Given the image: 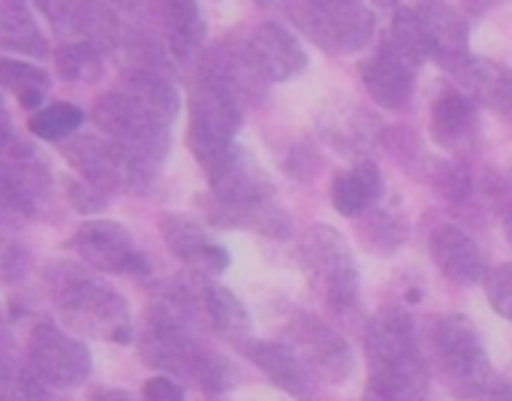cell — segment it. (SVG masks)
<instances>
[{"mask_svg": "<svg viewBox=\"0 0 512 401\" xmlns=\"http://www.w3.org/2000/svg\"><path fill=\"white\" fill-rule=\"evenodd\" d=\"M184 374H190L193 380H199L202 389H208V392H223L235 380L232 365L223 356H217L211 350H202V347H193V353L184 362Z\"/></svg>", "mask_w": 512, "mask_h": 401, "instance_id": "24", "label": "cell"}, {"mask_svg": "<svg viewBox=\"0 0 512 401\" xmlns=\"http://www.w3.org/2000/svg\"><path fill=\"white\" fill-rule=\"evenodd\" d=\"M473 130V103L458 94V91H446L437 97L434 109H431V133L437 142L443 145H458L461 139H467Z\"/></svg>", "mask_w": 512, "mask_h": 401, "instance_id": "22", "label": "cell"}, {"mask_svg": "<svg viewBox=\"0 0 512 401\" xmlns=\"http://www.w3.org/2000/svg\"><path fill=\"white\" fill-rule=\"evenodd\" d=\"M458 82L464 85V97L485 103L488 109L500 115H512V70L485 58H470L458 73Z\"/></svg>", "mask_w": 512, "mask_h": 401, "instance_id": "15", "label": "cell"}, {"mask_svg": "<svg viewBox=\"0 0 512 401\" xmlns=\"http://www.w3.org/2000/svg\"><path fill=\"white\" fill-rule=\"evenodd\" d=\"M485 401H512V383H497V386H491L488 389V395H485Z\"/></svg>", "mask_w": 512, "mask_h": 401, "instance_id": "34", "label": "cell"}, {"mask_svg": "<svg viewBox=\"0 0 512 401\" xmlns=\"http://www.w3.org/2000/svg\"><path fill=\"white\" fill-rule=\"evenodd\" d=\"M485 296H488V305L500 317L512 320V263H503L494 272H488V278H485Z\"/></svg>", "mask_w": 512, "mask_h": 401, "instance_id": "28", "label": "cell"}, {"mask_svg": "<svg viewBox=\"0 0 512 401\" xmlns=\"http://www.w3.org/2000/svg\"><path fill=\"white\" fill-rule=\"evenodd\" d=\"M431 257L437 269L455 284H473L485 275V260L476 242L455 224H443L431 236Z\"/></svg>", "mask_w": 512, "mask_h": 401, "instance_id": "11", "label": "cell"}, {"mask_svg": "<svg viewBox=\"0 0 512 401\" xmlns=\"http://www.w3.org/2000/svg\"><path fill=\"white\" fill-rule=\"evenodd\" d=\"M124 97H130L142 112H148L151 118H157L160 124L169 127V121L178 112V91L169 79L151 73V70H139L136 76H130L127 88L121 91Z\"/></svg>", "mask_w": 512, "mask_h": 401, "instance_id": "21", "label": "cell"}, {"mask_svg": "<svg viewBox=\"0 0 512 401\" xmlns=\"http://www.w3.org/2000/svg\"><path fill=\"white\" fill-rule=\"evenodd\" d=\"M40 100H43V88H40V85H31V88H22V91H19V103H22L25 109H37Z\"/></svg>", "mask_w": 512, "mask_h": 401, "instance_id": "33", "label": "cell"}, {"mask_svg": "<svg viewBox=\"0 0 512 401\" xmlns=\"http://www.w3.org/2000/svg\"><path fill=\"white\" fill-rule=\"evenodd\" d=\"M0 49H13L34 58H43L49 52V43L25 4H0Z\"/></svg>", "mask_w": 512, "mask_h": 401, "instance_id": "20", "label": "cell"}, {"mask_svg": "<svg viewBox=\"0 0 512 401\" xmlns=\"http://www.w3.org/2000/svg\"><path fill=\"white\" fill-rule=\"evenodd\" d=\"M13 401H52V395H49L46 383L28 368V371L16 374V380H13Z\"/></svg>", "mask_w": 512, "mask_h": 401, "instance_id": "30", "label": "cell"}, {"mask_svg": "<svg viewBox=\"0 0 512 401\" xmlns=\"http://www.w3.org/2000/svg\"><path fill=\"white\" fill-rule=\"evenodd\" d=\"M166 16V25H169V46H172V55L181 58V61H190L202 40H205V25H202V16L196 10V4H184V0H172L163 10Z\"/></svg>", "mask_w": 512, "mask_h": 401, "instance_id": "23", "label": "cell"}, {"mask_svg": "<svg viewBox=\"0 0 512 401\" xmlns=\"http://www.w3.org/2000/svg\"><path fill=\"white\" fill-rule=\"evenodd\" d=\"M296 13L302 16V25L311 31V37L335 52H356L368 46L374 34V13L362 4L335 0V4H311Z\"/></svg>", "mask_w": 512, "mask_h": 401, "instance_id": "6", "label": "cell"}, {"mask_svg": "<svg viewBox=\"0 0 512 401\" xmlns=\"http://www.w3.org/2000/svg\"><path fill=\"white\" fill-rule=\"evenodd\" d=\"M79 257L100 269V272H115V275H142L148 269V260L139 254L133 245L130 233L112 221H91L85 224L76 239H73Z\"/></svg>", "mask_w": 512, "mask_h": 401, "instance_id": "7", "label": "cell"}, {"mask_svg": "<svg viewBox=\"0 0 512 401\" xmlns=\"http://www.w3.org/2000/svg\"><path fill=\"white\" fill-rule=\"evenodd\" d=\"M28 368L49 386H79L91 371L88 347L52 323H37L28 344Z\"/></svg>", "mask_w": 512, "mask_h": 401, "instance_id": "5", "label": "cell"}, {"mask_svg": "<svg viewBox=\"0 0 512 401\" xmlns=\"http://www.w3.org/2000/svg\"><path fill=\"white\" fill-rule=\"evenodd\" d=\"M49 287H52L55 305L82 332H94L109 341L130 338L127 299L115 293L109 284H103L100 278H94L91 272L70 266V263H58L49 272Z\"/></svg>", "mask_w": 512, "mask_h": 401, "instance_id": "1", "label": "cell"}, {"mask_svg": "<svg viewBox=\"0 0 512 401\" xmlns=\"http://www.w3.org/2000/svg\"><path fill=\"white\" fill-rule=\"evenodd\" d=\"M55 61H58V73H61L64 79H70V82H91V79H97V73H100V55H97V49L88 46V43L64 46V49L55 55Z\"/></svg>", "mask_w": 512, "mask_h": 401, "instance_id": "27", "label": "cell"}, {"mask_svg": "<svg viewBox=\"0 0 512 401\" xmlns=\"http://www.w3.org/2000/svg\"><path fill=\"white\" fill-rule=\"evenodd\" d=\"M302 260L329 308L335 311L353 308L359 296V275H356V263H353L347 242L335 230L329 227L311 230L302 245Z\"/></svg>", "mask_w": 512, "mask_h": 401, "instance_id": "4", "label": "cell"}, {"mask_svg": "<svg viewBox=\"0 0 512 401\" xmlns=\"http://www.w3.org/2000/svg\"><path fill=\"white\" fill-rule=\"evenodd\" d=\"M97 124L118 148L124 160V175L130 184L142 187L151 181L169 148V127L142 112L124 94H106L97 103Z\"/></svg>", "mask_w": 512, "mask_h": 401, "instance_id": "2", "label": "cell"}, {"mask_svg": "<svg viewBox=\"0 0 512 401\" xmlns=\"http://www.w3.org/2000/svg\"><path fill=\"white\" fill-rule=\"evenodd\" d=\"M431 344H434V359L440 365V374L446 377L455 395L473 398L488 389L491 365L470 320L458 314L440 317L434 323Z\"/></svg>", "mask_w": 512, "mask_h": 401, "instance_id": "3", "label": "cell"}, {"mask_svg": "<svg viewBox=\"0 0 512 401\" xmlns=\"http://www.w3.org/2000/svg\"><path fill=\"white\" fill-rule=\"evenodd\" d=\"M64 154L82 172L88 187H94L97 193H109V190H115V187H121L127 181L124 160H121L118 148L109 139L79 136V139L64 145Z\"/></svg>", "mask_w": 512, "mask_h": 401, "instance_id": "10", "label": "cell"}, {"mask_svg": "<svg viewBox=\"0 0 512 401\" xmlns=\"http://www.w3.org/2000/svg\"><path fill=\"white\" fill-rule=\"evenodd\" d=\"M296 335L308 365L326 374L329 380H344L353 371V353L347 341L329 326H323L320 320H302Z\"/></svg>", "mask_w": 512, "mask_h": 401, "instance_id": "13", "label": "cell"}, {"mask_svg": "<svg viewBox=\"0 0 512 401\" xmlns=\"http://www.w3.org/2000/svg\"><path fill=\"white\" fill-rule=\"evenodd\" d=\"M205 305H208V314L214 320V326L226 335H244L247 332V311L244 305L223 287H211L208 296H205Z\"/></svg>", "mask_w": 512, "mask_h": 401, "instance_id": "26", "label": "cell"}, {"mask_svg": "<svg viewBox=\"0 0 512 401\" xmlns=\"http://www.w3.org/2000/svg\"><path fill=\"white\" fill-rule=\"evenodd\" d=\"M0 320H4V311H0Z\"/></svg>", "mask_w": 512, "mask_h": 401, "instance_id": "38", "label": "cell"}, {"mask_svg": "<svg viewBox=\"0 0 512 401\" xmlns=\"http://www.w3.org/2000/svg\"><path fill=\"white\" fill-rule=\"evenodd\" d=\"M371 386L386 401H425L428 398V371L416 353L377 359L371 362Z\"/></svg>", "mask_w": 512, "mask_h": 401, "instance_id": "12", "label": "cell"}, {"mask_svg": "<svg viewBox=\"0 0 512 401\" xmlns=\"http://www.w3.org/2000/svg\"><path fill=\"white\" fill-rule=\"evenodd\" d=\"M416 22H419V34H422V49L425 58L437 61L440 67L458 73L470 55H467V22L458 10L452 7H440V4H425V7H413Z\"/></svg>", "mask_w": 512, "mask_h": 401, "instance_id": "8", "label": "cell"}, {"mask_svg": "<svg viewBox=\"0 0 512 401\" xmlns=\"http://www.w3.org/2000/svg\"><path fill=\"white\" fill-rule=\"evenodd\" d=\"M0 401H13V395H10V392L4 389V383H0Z\"/></svg>", "mask_w": 512, "mask_h": 401, "instance_id": "37", "label": "cell"}, {"mask_svg": "<svg viewBox=\"0 0 512 401\" xmlns=\"http://www.w3.org/2000/svg\"><path fill=\"white\" fill-rule=\"evenodd\" d=\"M368 353H371V362L416 353L413 320L398 308H389V311L377 314L371 329H368Z\"/></svg>", "mask_w": 512, "mask_h": 401, "instance_id": "18", "label": "cell"}, {"mask_svg": "<svg viewBox=\"0 0 512 401\" xmlns=\"http://www.w3.org/2000/svg\"><path fill=\"white\" fill-rule=\"evenodd\" d=\"M100 401H130L127 395H121V392H109V395H103Z\"/></svg>", "mask_w": 512, "mask_h": 401, "instance_id": "36", "label": "cell"}, {"mask_svg": "<svg viewBox=\"0 0 512 401\" xmlns=\"http://www.w3.org/2000/svg\"><path fill=\"white\" fill-rule=\"evenodd\" d=\"M380 187H383V178H380V169L374 163H359L353 166L350 172L338 175L335 178V187H332V203L341 215L347 218H356L362 212H368L377 196H380Z\"/></svg>", "mask_w": 512, "mask_h": 401, "instance_id": "17", "label": "cell"}, {"mask_svg": "<svg viewBox=\"0 0 512 401\" xmlns=\"http://www.w3.org/2000/svg\"><path fill=\"white\" fill-rule=\"evenodd\" d=\"M253 359L281 389L293 392L296 398L311 395V374L308 365L284 344H260L253 350Z\"/></svg>", "mask_w": 512, "mask_h": 401, "instance_id": "19", "label": "cell"}, {"mask_svg": "<svg viewBox=\"0 0 512 401\" xmlns=\"http://www.w3.org/2000/svg\"><path fill=\"white\" fill-rule=\"evenodd\" d=\"M46 82V73L40 67H31V64H22V61H10V58H0V85L7 88H31V85H40L43 88Z\"/></svg>", "mask_w": 512, "mask_h": 401, "instance_id": "29", "label": "cell"}, {"mask_svg": "<svg viewBox=\"0 0 512 401\" xmlns=\"http://www.w3.org/2000/svg\"><path fill=\"white\" fill-rule=\"evenodd\" d=\"M503 233H506V242L512 245V203H509L506 212H503Z\"/></svg>", "mask_w": 512, "mask_h": 401, "instance_id": "35", "label": "cell"}, {"mask_svg": "<svg viewBox=\"0 0 512 401\" xmlns=\"http://www.w3.org/2000/svg\"><path fill=\"white\" fill-rule=\"evenodd\" d=\"M25 254L13 245V242H7V239H0V278H19L22 272H25Z\"/></svg>", "mask_w": 512, "mask_h": 401, "instance_id": "31", "label": "cell"}, {"mask_svg": "<svg viewBox=\"0 0 512 401\" xmlns=\"http://www.w3.org/2000/svg\"><path fill=\"white\" fill-rule=\"evenodd\" d=\"M413 79H416V70L386 52H377L371 61L362 64V82L368 94L392 112L407 109L413 97Z\"/></svg>", "mask_w": 512, "mask_h": 401, "instance_id": "14", "label": "cell"}, {"mask_svg": "<svg viewBox=\"0 0 512 401\" xmlns=\"http://www.w3.org/2000/svg\"><path fill=\"white\" fill-rule=\"evenodd\" d=\"M160 230H163V239L166 245L187 263H205V266H214V269H223L226 266V251L220 245H214L202 227L184 215H166L160 221Z\"/></svg>", "mask_w": 512, "mask_h": 401, "instance_id": "16", "label": "cell"}, {"mask_svg": "<svg viewBox=\"0 0 512 401\" xmlns=\"http://www.w3.org/2000/svg\"><path fill=\"white\" fill-rule=\"evenodd\" d=\"M82 127V109L70 106V103H55L49 109H43L40 115H34L31 121V133L49 142H61L67 136H73Z\"/></svg>", "mask_w": 512, "mask_h": 401, "instance_id": "25", "label": "cell"}, {"mask_svg": "<svg viewBox=\"0 0 512 401\" xmlns=\"http://www.w3.org/2000/svg\"><path fill=\"white\" fill-rule=\"evenodd\" d=\"M247 61L269 82H287L308 67V55L299 40L275 22L260 25V31L250 37Z\"/></svg>", "mask_w": 512, "mask_h": 401, "instance_id": "9", "label": "cell"}, {"mask_svg": "<svg viewBox=\"0 0 512 401\" xmlns=\"http://www.w3.org/2000/svg\"><path fill=\"white\" fill-rule=\"evenodd\" d=\"M145 401H184V389L172 377H151L145 383Z\"/></svg>", "mask_w": 512, "mask_h": 401, "instance_id": "32", "label": "cell"}]
</instances>
